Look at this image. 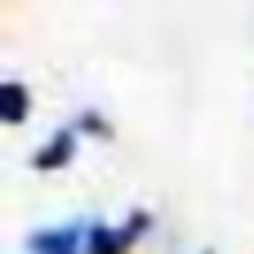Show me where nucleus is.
I'll return each instance as SVG.
<instances>
[{
    "label": "nucleus",
    "instance_id": "20e7f679",
    "mask_svg": "<svg viewBox=\"0 0 254 254\" xmlns=\"http://www.w3.org/2000/svg\"><path fill=\"white\" fill-rule=\"evenodd\" d=\"M27 107H31L27 85L22 80H4L0 85V121L4 125H18V121H27Z\"/></svg>",
    "mask_w": 254,
    "mask_h": 254
},
{
    "label": "nucleus",
    "instance_id": "423d86ee",
    "mask_svg": "<svg viewBox=\"0 0 254 254\" xmlns=\"http://www.w3.org/2000/svg\"><path fill=\"white\" fill-rule=\"evenodd\" d=\"M201 254H214V250H201Z\"/></svg>",
    "mask_w": 254,
    "mask_h": 254
},
{
    "label": "nucleus",
    "instance_id": "f257e3e1",
    "mask_svg": "<svg viewBox=\"0 0 254 254\" xmlns=\"http://www.w3.org/2000/svg\"><path fill=\"white\" fill-rule=\"evenodd\" d=\"M152 232V210H129V219L125 223H89V246L85 254H129L138 246V237H147Z\"/></svg>",
    "mask_w": 254,
    "mask_h": 254
},
{
    "label": "nucleus",
    "instance_id": "f03ea898",
    "mask_svg": "<svg viewBox=\"0 0 254 254\" xmlns=\"http://www.w3.org/2000/svg\"><path fill=\"white\" fill-rule=\"evenodd\" d=\"M89 223L94 219H67V223H54V228H40V232L27 237V250L31 254H85Z\"/></svg>",
    "mask_w": 254,
    "mask_h": 254
},
{
    "label": "nucleus",
    "instance_id": "7ed1b4c3",
    "mask_svg": "<svg viewBox=\"0 0 254 254\" xmlns=\"http://www.w3.org/2000/svg\"><path fill=\"white\" fill-rule=\"evenodd\" d=\"M76 138H80V129L76 125H58L49 138H45V147H36V156H31V165L36 170H63L71 156H76Z\"/></svg>",
    "mask_w": 254,
    "mask_h": 254
},
{
    "label": "nucleus",
    "instance_id": "39448f33",
    "mask_svg": "<svg viewBox=\"0 0 254 254\" xmlns=\"http://www.w3.org/2000/svg\"><path fill=\"white\" fill-rule=\"evenodd\" d=\"M76 129H80V134H98V138H112V125H107V121H103L94 107H85V112L76 116Z\"/></svg>",
    "mask_w": 254,
    "mask_h": 254
}]
</instances>
